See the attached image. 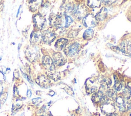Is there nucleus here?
Returning a JSON list of instances; mask_svg holds the SVG:
<instances>
[{
    "label": "nucleus",
    "mask_w": 131,
    "mask_h": 116,
    "mask_svg": "<svg viewBox=\"0 0 131 116\" xmlns=\"http://www.w3.org/2000/svg\"><path fill=\"white\" fill-rule=\"evenodd\" d=\"M97 20L93 15H87L83 18V24L86 27L94 28L97 25Z\"/></svg>",
    "instance_id": "obj_4"
},
{
    "label": "nucleus",
    "mask_w": 131,
    "mask_h": 116,
    "mask_svg": "<svg viewBox=\"0 0 131 116\" xmlns=\"http://www.w3.org/2000/svg\"><path fill=\"white\" fill-rule=\"evenodd\" d=\"M25 54L28 59L30 61H35L40 55L39 50L36 47H28L26 51Z\"/></svg>",
    "instance_id": "obj_2"
},
{
    "label": "nucleus",
    "mask_w": 131,
    "mask_h": 116,
    "mask_svg": "<svg viewBox=\"0 0 131 116\" xmlns=\"http://www.w3.org/2000/svg\"><path fill=\"white\" fill-rule=\"evenodd\" d=\"M41 99L40 98H37V99H34L32 100V102L34 103V104H38L40 103L41 102V101H40L41 100Z\"/></svg>",
    "instance_id": "obj_24"
},
{
    "label": "nucleus",
    "mask_w": 131,
    "mask_h": 116,
    "mask_svg": "<svg viewBox=\"0 0 131 116\" xmlns=\"http://www.w3.org/2000/svg\"><path fill=\"white\" fill-rule=\"evenodd\" d=\"M108 95L110 98H117V97H116V92L113 91L112 89H110L108 91Z\"/></svg>",
    "instance_id": "obj_22"
},
{
    "label": "nucleus",
    "mask_w": 131,
    "mask_h": 116,
    "mask_svg": "<svg viewBox=\"0 0 131 116\" xmlns=\"http://www.w3.org/2000/svg\"><path fill=\"white\" fill-rule=\"evenodd\" d=\"M48 76L50 78L54 80V81H57L60 78V73L56 72H55L54 71L50 72V73L48 74Z\"/></svg>",
    "instance_id": "obj_20"
},
{
    "label": "nucleus",
    "mask_w": 131,
    "mask_h": 116,
    "mask_svg": "<svg viewBox=\"0 0 131 116\" xmlns=\"http://www.w3.org/2000/svg\"><path fill=\"white\" fill-rule=\"evenodd\" d=\"M114 87L116 88L117 91H120L122 87V85L121 83L118 80H115V83L114 85Z\"/></svg>",
    "instance_id": "obj_23"
},
{
    "label": "nucleus",
    "mask_w": 131,
    "mask_h": 116,
    "mask_svg": "<svg viewBox=\"0 0 131 116\" xmlns=\"http://www.w3.org/2000/svg\"><path fill=\"white\" fill-rule=\"evenodd\" d=\"M107 15V10L106 8H102L100 11L98 13V14L96 15V19L99 20H103L104 18H106V17Z\"/></svg>",
    "instance_id": "obj_17"
},
{
    "label": "nucleus",
    "mask_w": 131,
    "mask_h": 116,
    "mask_svg": "<svg viewBox=\"0 0 131 116\" xmlns=\"http://www.w3.org/2000/svg\"><path fill=\"white\" fill-rule=\"evenodd\" d=\"M53 61L54 65L57 66H62L65 64L66 59L61 53H55L53 56Z\"/></svg>",
    "instance_id": "obj_10"
},
{
    "label": "nucleus",
    "mask_w": 131,
    "mask_h": 116,
    "mask_svg": "<svg viewBox=\"0 0 131 116\" xmlns=\"http://www.w3.org/2000/svg\"><path fill=\"white\" fill-rule=\"evenodd\" d=\"M122 94H123V97L128 100L131 97V91L129 88H126L124 89Z\"/></svg>",
    "instance_id": "obj_21"
},
{
    "label": "nucleus",
    "mask_w": 131,
    "mask_h": 116,
    "mask_svg": "<svg viewBox=\"0 0 131 116\" xmlns=\"http://www.w3.org/2000/svg\"><path fill=\"white\" fill-rule=\"evenodd\" d=\"M118 116L117 115H116V114H110V115H109L108 116Z\"/></svg>",
    "instance_id": "obj_26"
},
{
    "label": "nucleus",
    "mask_w": 131,
    "mask_h": 116,
    "mask_svg": "<svg viewBox=\"0 0 131 116\" xmlns=\"http://www.w3.org/2000/svg\"><path fill=\"white\" fill-rule=\"evenodd\" d=\"M43 64L46 69L50 72L54 71L55 65L51 58L48 56H45L43 58Z\"/></svg>",
    "instance_id": "obj_7"
},
{
    "label": "nucleus",
    "mask_w": 131,
    "mask_h": 116,
    "mask_svg": "<svg viewBox=\"0 0 131 116\" xmlns=\"http://www.w3.org/2000/svg\"><path fill=\"white\" fill-rule=\"evenodd\" d=\"M127 99L124 98L123 97L119 96L116 98V104L117 106L121 111H126L130 107L129 102L127 101Z\"/></svg>",
    "instance_id": "obj_6"
},
{
    "label": "nucleus",
    "mask_w": 131,
    "mask_h": 116,
    "mask_svg": "<svg viewBox=\"0 0 131 116\" xmlns=\"http://www.w3.org/2000/svg\"><path fill=\"white\" fill-rule=\"evenodd\" d=\"M111 84V81L109 78H106L103 80L100 83V87L103 89H106L110 87Z\"/></svg>",
    "instance_id": "obj_18"
},
{
    "label": "nucleus",
    "mask_w": 131,
    "mask_h": 116,
    "mask_svg": "<svg viewBox=\"0 0 131 116\" xmlns=\"http://www.w3.org/2000/svg\"><path fill=\"white\" fill-rule=\"evenodd\" d=\"M102 105L101 107V111L106 114L110 115L114 113L115 110L114 105L112 102L106 96H103L100 100Z\"/></svg>",
    "instance_id": "obj_1"
},
{
    "label": "nucleus",
    "mask_w": 131,
    "mask_h": 116,
    "mask_svg": "<svg viewBox=\"0 0 131 116\" xmlns=\"http://www.w3.org/2000/svg\"><path fill=\"white\" fill-rule=\"evenodd\" d=\"M130 116H131V114H130Z\"/></svg>",
    "instance_id": "obj_27"
},
{
    "label": "nucleus",
    "mask_w": 131,
    "mask_h": 116,
    "mask_svg": "<svg viewBox=\"0 0 131 116\" xmlns=\"http://www.w3.org/2000/svg\"><path fill=\"white\" fill-rule=\"evenodd\" d=\"M88 5L91 8L99 7L101 5V1H88L87 2Z\"/></svg>",
    "instance_id": "obj_19"
},
{
    "label": "nucleus",
    "mask_w": 131,
    "mask_h": 116,
    "mask_svg": "<svg viewBox=\"0 0 131 116\" xmlns=\"http://www.w3.org/2000/svg\"><path fill=\"white\" fill-rule=\"evenodd\" d=\"M33 20L35 26L38 29H43L46 25V21L45 18L41 14H37L33 18Z\"/></svg>",
    "instance_id": "obj_3"
},
{
    "label": "nucleus",
    "mask_w": 131,
    "mask_h": 116,
    "mask_svg": "<svg viewBox=\"0 0 131 116\" xmlns=\"http://www.w3.org/2000/svg\"><path fill=\"white\" fill-rule=\"evenodd\" d=\"M84 7L81 6H78L77 7H74L72 12L75 17L78 19H81L84 16L86 11H85V8Z\"/></svg>",
    "instance_id": "obj_12"
},
{
    "label": "nucleus",
    "mask_w": 131,
    "mask_h": 116,
    "mask_svg": "<svg viewBox=\"0 0 131 116\" xmlns=\"http://www.w3.org/2000/svg\"><path fill=\"white\" fill-rule=\"evenodd\" d=\"M79 49L80 44L77 43H74L66 49L65 53L70 56H74L78 53Z\"/></svg>",
    "instance_id": "obj_8"
},
{
    "label": "nucleus",
    "mask_w": 131,
    "mask_h": 116,
    "mask_svg": "<svg viewBox=\"0 0 131 116\" xmlns=\"http://www.w3.org/2000/svg\"><path fill=\"white\" fill-rule=\"evenodd\" d=\"M42 40V35L37 32H33L31 35V42L33 43H37Z\"/></svg>",
    "instance_id": "obj_15"
},
{
    "label": "nucleus",
    "mask_w": 131,
    "mask_h": 116,
    "mask_svg": "<svg viewBox=\"0 0 131 116\" xmlns=\"http://www.w3.org/2000/svg\"><path fill=\"white\" fill-rule=\"evenodd\" d=\"M27 95H28V97H30L31 96V91H30V90H29V91H28Z\"/></svg>",
    "instance_id": "obj_25"
},
{
    "label": "nucleus",
    "mask_w": 131,
    "mask_h": 116,
    "mask_svg": "<svg viewBox=\"0 0 131 116\" xmlns=\"http://www.w3.org/2000/svg\"><path fill=\"white\" fill-rule=\"evenodd\" d=\"M120 48L124 55L131 57V41H124L121 43Z\"/></svg>",
    "instance_id": "obj_9"
},
{
    "label": "nucleus",
    "mask_w": 131,
    "mask_h": 116,
    "mask_svg": "<svg viewBox=\"0 0 131 116\" xmlns=\"http://www.w3.org/2000/svg\"><path fill=\"white\" fill-rule=\"evenodd\" d=\"M98 83L99 80L97 78V77L90 78L87 81L86 85V88L88 92L90 93L95 92L98 87Z\"/></svg>",
    "instance_id": "obj_5"
},
{
    "label": "nucleus",
    "mask_w": 131,
    "mask_h": 116,
    "mask_svg": "<svg viewBox=\"0 0 131 116\" xmlns=\"http://www.w3.org/2000/svg\"><path fill=\"white\" fill-rule=\"evenodd\" d=\"M93 35H94L93 31L91 29H88L87 30L85 31V32H84V33L83 34V38L86 40H90L93 38Z\"/></svg>",
    "instance_id": "obj_16"
},
{
    "label": "nucleus",
    "mask_w": 131,
    "mask_h": 116,
    "mask_svg": "<svg viewBox=\"0 0 131 116\" xmlns=\"http://www.w3.org/2000/svg\"><path fill=\"white\" fill-rule=\"evenodd\" d=\"M36 81L39 86L44 87H48L50 83V80L47 77L45 76L44 75L39 76L37 78Z\"/></svg>",
    "instance_id": "obj_13"
},
{
    "label": "nucleus",
    "mask_w": 131,
    "mask_h": 116,
    "mask_svg": "<svg viewBox=\"0 0 131 116\" xmlns=\"http://www.w3.org/2000/svg\"><path fill=\"white\" fill-rule=\"evenodd\" d=\"M43 41L46 44H50L53 42L55 38V35L51 32L46 31L42 35Z\"/></svg>",
    "instance_id": "obj_11"
},
{
    "label": "nucleus",
    "mask_w": 131,
    "mask_h": 116,
    "mask_svg": "<svg viewBox=\"0 0 131 116\" xmlns=\"http://www.w3.org/2000/svg\"><path fill=\"white\" fill-rule=\"evenodd\" d=\"M68 41L65 38H61L57 41L55 43V47L57 50H63L65 46H66Z\"/></svg>",
    "instance_id": "obj_14"
}]
</instances>
